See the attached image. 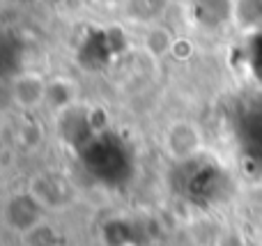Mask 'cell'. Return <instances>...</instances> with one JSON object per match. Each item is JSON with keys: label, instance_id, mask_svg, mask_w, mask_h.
Instances as JSON below:
<instances>
[{"label": "cell", "instance_id": "obj_1", "mask_svg": "<svg viewBox=\"0 0 262 246\" xmlns=\"http://www.w3.org/2000/svg\"><path fill=\"white\" fill-rule=\"evenodd\" d=\"M203 147V136L191 122H175L163 133V150L175 161L189 159Z\"/></svg>", "mask_w": 262, "mask_h": 246}, {"label": "cell", "instance_id": "obj_2", "mask_svg": "<svg viewBox=\"0 0 262 246\" xmlns=\"http://www.w3.org/2000/svg\"><path fill=\"white\" fill-rule=\"evenodd\" d=\"M49 95V85L44 83V78L37 74H23L14 81L12 85V97L16 101L18 108L23 110H32L41 104Z\"/></svg>", "mask_w": 262, "mask_h": 246}, {"label": "cell", "instance_id": "obj_3", "mask_svg": "<svg viewBox=\"0 0 262 246\" xmlns=\"http://www.w3.org/2000/svg\"><path fill=\"white\" fill-rule=\"evenodd\" d=\"M21 237H23V246H58V233L46 223L35 226Z\"/></svg>", "mask_w": 262, "mask_h": 246}, {"label": "cell", "instance_id": "obj_4", "mask_svg": "<svg viewBox=\"0 0 262 246\" xmlns=\"http://www.w3.org/2000/svg\"><path fill=\"white\" fill-rule=\"evenodd\" d=\"M145 46H147L154 55H163V53H168V51L175 49V41H172V37L168 35L166 30L154 28V30H149L147 37H145Z\"/></svg>", "mask_w": 262, "mask_h": 246}]
</instances>
